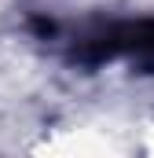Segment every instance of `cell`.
Listing matches in <instances>:
<instances>
[{
  "mask_svg": "<svg viewBox=\"0 0 154 158\" xmlns=\"http://www.w3.org/2000/svg\"><path fill=\"white\" fill-rule=\"evenodd\" d=\"M81 59L99 63V59H136L143 66H154V22H125V26H107L103 33L81 40L77 48Z\"/></svg>",
  "mask_w": 154,
  "mask_h": 158,
  "instance_id": "6da1fadb",
  "label": "cell"
}]
</instances>
